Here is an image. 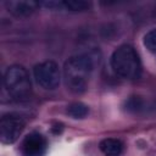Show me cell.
Returning <instances> with one entry per match:
<instances>
[{"label": "cell", "mask_w": 156, "mask_h": 156, "mask_svg": "<svg viewBox=\"0 0 156 156\" xmlns=\"http://www.w3.org/2000/svg\"><path fill=\"white\" fill-rule=\"evenodd\" d=\"M46 152V140L37 132L28 134L21 144L22 156H44Z\"/></svg>", "instance_id": "cell-6"}, {"label": "cell", "mask_w": 156, "mask_h": 156, "mask_svg": "<svg viewBox=\"0 0 156 156\" xmlns=\"http://www.w3.org/2000/svg\"><path fill=\"white\" fill-rule=\"evenodd\" d=\"M5 6L15 17H28L40 6V4L32 0H10L5 2Z\"/></svg>", "instance_id": "cell-7"}, {"label": "cell", "mask_w": 156, "mask_h": 156, "mask_svg": "<svg viewBox=\"0 0 156 156\" xmlns=\"http://www.w3.org/2000/svg\"><path fill=\"white\" fill-rule=\"evenodd\" d=\"M26 121L17 113H6L0 119V140L4 144L15 143L23 132Z\"/></svg>", "instance_id": "cell-5"}, {"label": "cell", "mask_w": 156, "mask_h": 156, "mask_svg": "<svg viewBox=\"0 0 156 156\" xmlns=\"http://www.w3.org/2000/svg\"><path fill=\"white\" fill-rule=\"evenodd\" d=\"M96 56L93 54H78L71 56L63 66V79L67 89L74 94H82L87 90L91 78Z\"/></svg>", "instance_id": "cell-1"}, {"label": "cell", "mask_w": 156, "mask_h": 156, "mask_svg": "<svg viewBox=\"0 0 156 156\" xmlns=\"http://www.w3.org/2000/svg\"><path fill=\"white\" fill-rule=\"evenodd\" d=\"M99 149L105 156H121L123 152V143L116 138H106L100 141Z\"/></svg>", "instance_id": "cell-8"}, {"label": "cell", "mask_w": 156, "mask_h": 156, "mask_svg": "<svg viewBox=\"0 0 156 156\" xmlns=\"http://www.w3.org/2000/svg\"><path fill=\"white\" fill-rule=\"evenodd\" d=\"M144 45L149 51L156 55V29L147 32L144 37Z\"/></svg>", "instance_id": "cell-12"}, {"label": "cell", "mask_w": 156, "mask_h": 156, "mask_svg": "<svg viewBox=\"0 0 156 156\" xmlns=\"http://www.w3.org/2000/svg\"><path fill=\"white\" fill-rule=\"evenodd\" d=\"M4 88L9 95L17 100H27L32 93V83L27 69L21 65L10 66L4 74Z\"/></svg>", "instance_id": "cell-3"}, {"label": "cell", "mask_w": 156, "mask_h": 156, "mask_svg": "<svg viewBox=\"0 0 156 156\" xmlns=\"http://www.w3.org/2000/svg\"><path fill=\"white\" fill-rule=\"evenodd\" d=\"M155 110H156V104H155Z\"/></svg>", "instance_id": "cell-13"}, {"label": "cell", "mask_w": 156, "mask_h": 156, "mask_svg": "<svg viewBox=\"0 0 156 156\" xmlns=\"http://www.w3.org/2000/svg\"><path fill=\"white\" fill-rule=\"evenodd\" d=\"M33 74L35 82L46 90L57 88L61 80L60 68L54 61H44L41 63H38L33 69Z\"/></svg>", "instance_id": "cell-4"}, {"label": "cell", "mask_w": 156, "mask_h": 156, "mask_svg": "<svg viewBox=\"0 0 156 156\" xmlns=\"http://www.w3.org/2000/svg\"><path fill=\"white\" fill-rule=\"evenodd\" d=\"M124 108L130 113H139L145 108V101L139 95H132L124 101Z\"/></svg>", "instance_id": "cell-9"}, {"label": "cell", "mask_w": 156, "mask_h": 156, "mask_svg": "<svg viewBox=\"0 0 156 156\" xmlns=\"http://www.w3.org/2000/svg\"><path fill=\"white\" fill-rule=\"evenodd\" d=\"M113 72L124 79H138L141 76V62L138 52L130 45L118 46L111 56Z\"/></svg>", "instance_id": "cell-2"}, {"label": "cell", "mask_w": 156, "mask_h": 156, "mask_svg": "<svg viewBox=\"0 0 156 156\" xmlns=\"http://www.w3.org/2000/svg\"><path fill=\"white\" fill-rule=\"evenodd\" d=\"M89 112V108L83 102H73L67 107V113L73 118H84Z\"/></svg>", "instance_id": "cell-10"}, {"label": "cell", "mask_w": 156, "mask_h": 156, "mask_svg": "<svg viewBox=\"0 0 156 156\" xmlns=\"http://www.w3.org/2000/svg\"><path fill=\"white\" fill-rule=\"evenodd\" d=\"M61 2H62V7L69 11H84L90 7V2L83 0H66Z\"/></svg>", "instance_id": "cell-11"}]
</instances>
